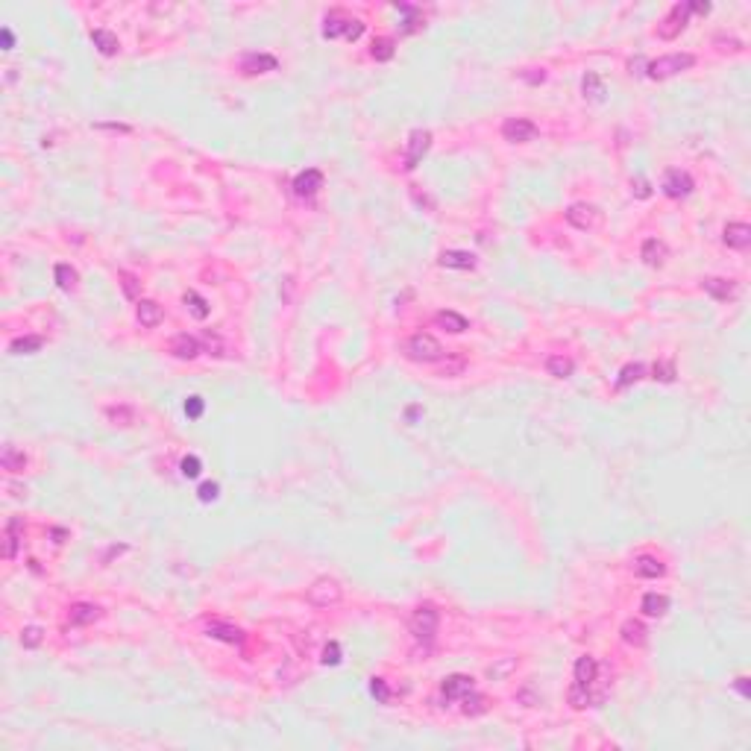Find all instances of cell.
I'll use <instances>...</instances> for the list:
<instances>
[{
    "mask_svg": "<svg viewBox=\"0 0 751 751\" xmlns=\"http://www.w3.org/2000/svg\"><path fill=\"white\" fill-rule=\"evenodd\" d=\"M695 65V56L693 53H672V56H661V59H654L645 65V74H649L652 79H669L675 74H681V71H690Z\"/></svg>",
    "mask_w": 751,
    "mask_h": 751,
    "instance_id": "obj_1",
    "label": "cell"
},
{
    "mask_svg": "<svg viewBox=\"0 0 751 751\" xmlns=\"http://www.w3.org/2000/svg\"><path fill=\"white\" fill-rule=\"evenodd\" d=\"M364 33V24L358 18H347L341 12H332L323 21V38H347V41H356L361 38Z\"/></svg>",
    "mask_w": 751,
    "mask_h": 751,
    "instance_id": "obj_2",
    "label": "cell"
},
{
    "mask_svg": "<svg viewBox=\"0 0 751 751\" xmlns=\"http://www.w3.org/2000/svg\"><path fill=\"white\" fill-rule=\"evenodd\" d=\"M437 622H441V617H437L434 604H420V608L414 611L408 625H411V634L420 643H432L434 634H437Z\"/></svg>",
    "mask_w": 751,
    "mask_h": 751,
    "instance_id": "obj_3",
    "label": "cell"
},
{
    "mask_svg": "<svg viewBox=\"0 0 751 751\" xmlns=\"http://www.w3.org/2000/svg\"><path fill=\"white\" fill-rule=\"evenodd\" d=\"M405 349H408V356L414 361H423V364H434V361H441L446 356V349L441 347V341L432 338V335H423V332H420V335H414Z\"/></svg>",
    "mask_w": 751,
    "mask_h": 751,
    "instance_id": "obj_4",
    "label": "cell"
},
{
    "mask_svg": "<svg viewBox=\"0 0 751 751\" xmlns=\"http://www.w3.org/2000/svg\"><path fill=\"white\" fill-rule=\"evenodd\" d=\"M306 596H308V602L315 604V608H329V604H338L341 602L343 590H341V584L335 578H317L308 587Z\"/></svg>",
    "mask_w": 751,
    "mask_h": 751,
    "instance_id": "obj_5",
    "label": "cell"
},
{
    "mask_svg": "<svg viewBox=\"0 0 751 751\" xmlns=\"http://www.w3.org/2000/svg\"><path fill=\"white\" fill-rule=\"evenodd\" d=\"M687 18H690V6H687V3H675L669 9V15L657 24V36H661L663 41L678 38V36H681V29L687 27Z\"/></svg>",
    "mask_w": 751,
    "mask_h": 751,
    "instance_id": "obj_6",
    "label": "cell"
},
{
    "mask_svg": "<svg viewBox=\"0 0 751 751\" xmlns=\"http://www.w3.org/2000/svg\"><path fill=\"white\" fill-rule=\"evenodd\" d=\"M502 135L510 144H526V141H534L540 135V130H537V123L528 121V118H508L502 123Z\"/></svg>",
    "mask_w": 751,
    "mask_h": 751,
    "instance_id": "obj_7",
    "label": "cell"
},
{
    "mask_svg": "<svg viewBox=\"0 0 751 751\" xmlns=\"http://www.w3.org/2000/svg\"><path fill=\"white\" fill-rule=\"evenodd\" d=\"M432 147V132L429 130H414L408 135V147H405V171H414L423 162V156Z\"/></svg>",
    "mask_w": 751,
    "mask_h": 751,
    "instance_id": "obj_8",
    "label": "cell"
},
{
    "mask_svg": "<svg viewBox=\"0 0 751 751\" xmlns=\"http://www.w3.org/2000/svg\"><path fill=\"white\" fill-rule=\"evenodd\" d=\"M567 221L576 229H581V232H587V229H596L602 223V212L590 203H576L567 208Z\"/></svg>",
    "mask_w": 751,
    "mask_h": 751,
    "instance_id": "obj_9",
    "label": "cell"
},
{
    "mask_svg": "<svg viewBox=\"0 0 751 751\" xmlns=\"http://www.w3.org/2000/svg\"><path fill=\"white\" fill-rule=\"evenodd\" d=\"M663 194L666 197H672V200H681V197H690L693 194V176L690 173H684V171H666L663 176Z\"/></svg>",
    "mask_w": 751,
    "mask_h": 751,
    "instance_id": "obj_10",
    "label": "cell"
},
{
    "mask_svg": "<svg viewBox=\"0 0 751 751\" xmlns=\"http://www.w3.org/2000/svg\"><path fill=\"white\" fill-rule=\"evenodd\" d=\"M279 68V59L270 56V53H244L241 56V71L247 77H256V74H270V71Z\"/></svg>",
    "mask_w": 751,
    "mask_h": 751,
    "instance_id": "obj_11",
    "label": "cell"
},
{
    "mask_svg": "<svg viewBox=\"0 0 751 751\" xmlns=\"http://www.w3.org/2000/svg\"><path fill=\"white\" fill-rule=\"evenodd\" d=\"M320 188H323V171H317V168L302 171L297 180H294V194L302 197V200H311V197H315Z\"/></svg>",
    "mask_w": 751,
    "mask_h": 751,
    "instance_id": "obj_12",
    "label": "cell"
},
{
    "mask_svg": "<svg viewBox=\"0 0 751 751\" xmlns=\"http://www.w3.org/2000/svg\"><path fill=\"white\" fill-rule=\"evenodd\" d=\"M722 241L731 247V249H748L751 247V226L748 223H728L725 226V232H722Z\"/></svg>",
    "mask_w": 751,
    "mask_h": 751,
    "instance_id": "obj_13",
    "label": "cell"
},
{
    "mask_svg": "<svg viewBox=\"0 0 751 751\" xmlns=\"http://www.w3.org/2000/svg\"><path fill=\"white\" fill-rule=\"evenodd\" d=\"M208 637L214 640H223V643H232V645H241L244 643V631L238 625H229V622H221V619H212L206 625Z\"/></svg>",
    "mask_w": 751,
    "mask_h": 751,
    "instance_id": "obj_14",
    "label": "cell"
},
{
    "mask_svg": "<svg viewBox=\"0 0 751 751\" xmlns=\"http://www.w3.org/2000/svg\"><path fill=\"white\" fill-rule=\"evenodd\" d=\"M702 288L711 294L713 299L719 302H728V299H734L737 297V282L734 279H719V276H707L702 282Z\"/></svg>",
    "mask_w": 751,
    "mask_h": 751,
    "instance_id": "obj_15",
    "label": "cell"
},
{
    "mask_svg": "<svg viewBox=\"0 0 751 751\" xmlns=\"http://www.w3.org/2000/svg\"><path fill=\"white\" fill-rule=\"evenodd\" d=\"M135 317H138V323L144 329H156L159 323L164 320V311L159 302H153V299H138V306H135Z\"/></svg>",
    "mask_w": 751,
    "mask_h": 751,
    "instance_id": "obj_16",
    "label": "cell"
},
{
    "mask_svg": "<svg viewBox=\"0 0 751 751\" xmlns=\"http://www.w3.org/2000/svg\"><path fill=\"white\" fill-rule=\"evenodd\" d=\"M469 690H476L469 675H450V678H443V684H441V693H443L446 702H455V698L467 695Z\"/></svg>",
    "mask_w": 751,
    "mask_h": 751,
    "instance_id": "obj_17",
    "label": "cell"
},
{
    "mask_svg": "<svg viewBox=\"0 0 751 751\" xmlns=\"http://www.w3.org/2000/svg\"><path fill=\"white\" fill-rule=\"evenodd\" d=\"M171 352H173L176 358H182V361H191V358H197L203 352V343L197 341L194 335H176L171 341Z\"/></svg>",
    "mask_w": 751,
    "mask_h": 751,
    "instance_id": "obj_18",
    "label": "cell"
},
{
    "mask_svg": "<svg viewBox=\"0 0 751 751\" xmlns=\"http://www.w3.org/2000/svg\"><path fill=\"white\" fill-rule=\"evenodd\" d=\"M441 264L452 267V270H473L476 267V256L467 253V249H443L441 253Z\"/></svg>",
    "mask_w": 751,
    "mask_h": 751,
    "instance_id": "obj_19",
    "label": "cell"
},
{
    "mask_svg": "<svg viewBox=\"0 0 751 751\" xmlns=\"http://www.w3.org/2000/svg\"><path fill=\"white\" fill-rule=\"evenodd\" d=\"M0 467L9 469V473H24V469H27V455L21 452L18 446L6 443L3 450H0Z\"/></svg>",
    "mask_w": 751,
    "mask_h": 751,
    "instance_id": "obj_20",
    "label": "cell"
},
{
    "mask_svg": "<svg viewBox=\"0 0 751 751\" xmlns=\"http://www.w3.org/2000/svg\"><path fill=\"white\" fill-rule=\"evenodd\" d=\"M596 672H599L596 657L581 654L578 661H576V684H581V687H593V681H596Z\"/></svg>",
    "mask_w": 751,
    "mask_h": 751,
    "instance_id": "obj_21",
    "label": "cell"
},
{
    "mask_svg": "<svg viewBox=\"0 0 751 751\" xmlns=\"http://www.w3.org/2000/svg\"><path fill=\"white\" fill-rule=\"evenodd\" d=\"M619 634H622V643L628 645H645V640H649V631H645V625L640 619H625Z\"/></svg>",
    "mask_w": 751,
    "mask_h": 751,
    "instance_id": "obj_22",
    "label": "cell"
},
{
    "mask_svg": "<svg viewBox=\"0 0 751 751\" xmlns=\"http://www.w3.org/2000/svg\"><path fill=\"white\" fill-rule=\"evenodd\" d=\"M434 323H437V326H441V329L452 332V335H461V332H467V329H469L467 317H464V315H458V311H437V315H434Z\"/></svg>",
    "mask_w": 751,
    "mask_h": 751,
    "instance_id": "obj_23",
    "label": "cell"
},
{
    "mask_svg": "<svg viewBox=\"0 0 751 751\" xmlns=\"http://www.w3.org/2000/svg\"><path fill=\"white\" fill-rule=\"evenodd\" d=\"M640 256L649 267H661L666 262V247H663V241H657V238H645Z\"/></svg>",
    "mask_w": 751,
    "mask_h": 751,
    "instance_id": "obj_24",
    "label": "cell"
},
{
    "mask_svg": "<svg viewBox=\"0 0 751 751\" xmlns=\"http://www.w3.org/2000/svg\"><path fill=\"white\" fill-rule=\"evenodd\" d=\"M18 540H21V517H12L3 528V558L12 561L18 552Z\"/></svg>",
    "mask_w": 751,
    "mask_h": 751,
    "instance_id": "obj_25",
    "label": "cell"
},
{
    "mask_svg": "<svg viewBox=\"0 0 751 751\" xmlns=\"http://www.w3.org/2000/svg\"><path fill=\"white\" fill-rule=\"evenodd\" d=\"M100 608L97 604H88V602H79V604H74V608H71V613H68V619H71V625H91L94 619H100Z\"/></svg>",
    "mask_w": 751,
    "mask_h": 751,
    "instance_id": "obj_26",
    "label": "cell"
},
{
    "mask_svg": "<svg viewBox=\"0 0 751 751\" xmlns=\"http://www.w3.org/2000/svg\"><path fill=\"white\" fill-rule=\"evenodd\" d=\"M634 572H637L640 578H661L666 572V567L652 555H640L637 561H634Z\"/></svg>",
    "mask_w": 751,
    "mask_h": 751,
    "instance_id": "obj_27",
    "label": "cell"
},
{
    "mask_svg": "<svg viewBox=\"0 0 751 751\" xmlns=\"http://www.w3.org/2000/svg\"><path fill=\"white\" fill-rule=\"evenodd\" d=\"M640 608L645 617H663V613L669 611V596H663V593H645Z\"/></svg>",
    "mask_w": 751,
    "mask_h": 751,
    "instance_id": "obj_28",
    "label": "cell"
},
{
    "mask_svg": "<svg viewBox=\"0 0 751 751\" xmlns=\"http://www.w3.org/2000/svg\"><path fill=\"white\" fill-rule=\"evenodd\" d=\"M91 41H94V47L100 50L103 56H114L118 53V36L109 33V29H91Z\"/></svg>",
    "mask_w": 751,
    "mask_h": 751,
    "instance_id": "obj_29",
    "label": "cell"
},
{
    "mask_svg": "<svg viewBox=\"0 0 751 751\" xmlns=\"http://www.w3.org/2000/svg\"><path fill=\"white\" fill-rule=\"evenodd\" d=\"M572 370H576V361L569 356H549L546 358V373L555 376V379H569Z\"/></svg>",
    "mask_w": 751,
    "mask_h": 751,
    "instance_id": "obj_30",
    "label": "cell"
},
{
    "mask_svg": "<svg viewBox=\"0 0 751 751\" xmlns=\"http://www.w3.org/2000/svg\"><path fill=\"white\" fill-rule=\"evenodd\" d=\"M41 347H45V338L27 335V338H15L12 343H9V352H12V356H33V352H38Z\"/></svg>",
    "mask_w": 751,
    "mask_h": 751,
    "instance_id": "obj_31",
    "label": "cell"
},
{
    "mask_svg": "<svg viewBox=\"0 0 751 751\" xmlns=\"http://www.w3.org/2000/svg\"><path fill=\"white\" fill-rule=\"evenodd\" d=\"M393 53H396L393 38H388V36L376 38V41H373V47H370V56H373L376 62H391V59H393Z\"/></svg>",
    "mask_w": 751,
    "mask_h": 751,
    "instance_id": "obj_32",
    "label": "cell"
},
{
    "mask_svg": "<svg viewBox=\"0 0 751 751\" xmlns=\"http://www.w3.org/2000/svg\"><path fill=\"white\" fill-rule=\"evenodd\" d=\"M514 669H517V657H502V661H496V663L487 666V678H493V681H505V678Z\"/></svg>",
    "mask_w": 751,
    "mask_h": 751,
    "instance_id": "obj_33",
    "label": "cell"
},
{
    "mask_svg": "<svg viewBox=\"0 0 751 751\" xmlns=\"http://www.w3.org/2000/svg\"><path fill=\"white\" fill-rule=\"evenodd\" d=\"M182 299H185L188 311H191V315H194L197 320H206V317H208V311H212V308H208V302H206L200 294H197V291H188V294H185Z\"/></svg>",
    "mask_w": 751,
    "mask_h": 751,
    "instance_id": "obj_34",
    "label": "cell"
},
{
    "mask_svg": "<svg viewBox=\"0 0 751 751\" xmlns=\"http://www.w3.org/2000/svg\"><path fill=\"white\" fill-rule=\"evenodd\" d=\"M53 279H56V285H59L62 291H74V288H77V270L71 267V264H56Z\"/></svg>",
    "mask_w": 751,
    "mask_h": 751,
    "instance_id": "obj_35",
    "label": "cell"
},
{
    "mask_svg": "<svg viewBox=\"0 0 751 751\" xmlns=\"http://www.w3.org/2000/svg\"><path fill=\"white\" fill-rule=\"evenodd\" d=\"M643 373H645V367H643V364H625V367L619 370V379H617V388L622 391V388H628V384H634V382H640V379H643Z\"/></svg>",
    "mask_w": 751,
    "mask_h": 751,
    "instance_id": "obj_36",
    "label": "cell"
},
{
    "mask_svg": "<svg viewBox=\"0 0 751 751\" xmlns=\"http://www.w3.org/2000/svg\"><path fill=\"white\" fill-rule=\"evenodd\" d=\"M461 702H464V713H467V716H478V713H484V711H487L484 698L478 695L476 690H469L467 695H461Z\"/></svg>",
    "mask_w": 751,
    "mask_h": 751,
    "instance_id": "obj_37",
    "label": "cell"
},
{
    "mask_svg": "<svg viewBox=\"0 0 751 751\" xmlns=\"http://www.w3.org/2000/svg\"><path fill=\"white\" fill-rule=\"evenodd\" d=\"M567 698H569V704L576 707V711H581V707H587V704H590V687L572 684V687H569V693H567Z\"/></svg>",
    "mask_w": 751,
    "mask_h": 751,
    "instance_id": "obj_38",
    "label": "cell"
},
{
    "mask_svg": "<svg viewBox=\"0 0 751 751\" xmlns=\"http://www.w3.org/2000/svg\"><path fill=\"white\" fill-rule=\"evenodd\" d=\"M41 640H45V631H41L38 625H29V628L21 631V645H24V649H38Z\"/></svg>",
    "mask_w": 751,
    "mask_h": 751,
    "instance_id": "obj_39",
    "label": "cell"
},
{
    "mask_svg": "<svg viewBox=\"0 0 751 751\" xmlns=\"http://www.w3.org/2000/svg\"><path fill=\"white\" fill-rule=\"evenodd\" d=\"M106 417L114 426H130L132 423V408H127V405H109Z\"/></svg>",
    "mask_w": 751,
    "mask_h": 751,
    "instance_id": "obj_40",
    "label": "cell"
},
{
    "mask_svg": "<svg viewBox=\"0 0 751 751\" xmlns=\"http://www.w3.org/2000/svg\"><path fill=\"white\" fill-rule=\"evenodd\" d=\"M581 88H584V97H593V100H602V94H604L602 79H599L596 74H587V77H584Z\"/></svg>",
    "mask_w": 751,
    "mask_h": 751,
    "instance_id": "obj_41",
    "label": "cell"
},
{
    "mask_svg": "<svg viewBox=\"0 0 751 751\" xmlns=\"http://www.w3.org/2000/svg\"><path fill=\"white\" fill-rule=\"evenodd\" d=\"M652 379H661V382H675V364L672 361H657L652 367Z\"/></svg>",
    "mask_w": 751,
    "mask_h": 751,
    "instance_id": "obj_42",
    "label": "cell"
},
{
    "mask_svg": "<svg viewBox=\"0 0 751 751\" xmlns=\"http://www.w3.org/2000/svg\"><path fill=\"white\" fill-rule=\"evenodd\" d=\"M180 469H182L185 478H197V476L203 473V464H200V458H197V455H188V458H182Z\"/></svg>",
    "mask_w": 751,
    "mask_h": 751,
    "instance_id": "obj_43",
    "label": "cell"
},
{
    "mask_svg": "<svg viewBox=\"0 0 751 751\" xmlns=\"http://www.w3.org/2000/svg\"><path fill=\"white\" fill-rule=\"evenodd\" d=\"M121 285H123V294H127V299H141L138 297V279H135L132 273H127V270H121Z\"/></svg>",
    "mask_w": 751,
    "mask_h": 751,
    "instance_id": "obj_44",
    "label": "cell"
},
{
    "mask_svg": "<svg viewBox=\"0 0 751 751\" xmlns=\"http://www.w3.org/2000/svg\"><path fill=\"white\" fill-rule=\"evenodd\" d=\"M206 411V402H203V396H188L185 399V414L191 417V420H200Z\"/></svg>",
    "mask_w": 751,
    "mask_h": 751,
    "instance_id": "obj_45",
    "label": "cell"
},
{
    "mask_svg": "<svg viewBox=\"0 0 751 751\" xmlns=\"http://www.w3.org/2000/svg\"><path fill=\"white\" fill-rule=\"evenodd\" d=\"M370 693H373L376 698H379L382 704H388V702H391V687L384 684V678H373V681H370Z\"/></svg>",
    "mask_w": 751,
    "mask_h": 751,
    "instance_id": "obj_46",
    "label": "cell"
},
{
    "mask_svg": "<svg viewBox=\"0 0 751 751\" xmlns=\"http://www.w3.org/2000/svg\"><path fill=\"white\" fill-rule=\"evenodd\" d=\"M341 663V645L338 643H329L323 649V666H338Z\"/></svg>",
    "mask_w": 751,
    "mask_h": 751,
    "instance_id": "obj_47",
    "label": "cell"
},
{
    "mask_svg": "<svg viewBox=\"0 0 751 751\" xmlns=\"http://www.w3.org/2000/svg\"><path fill=\"white\" fill-rule=\"evenodd\" d=\"M217 490H221V487H217L214 482L200 484V490H197V493H200V502H214V499H217Z\"/></svg>",
    "mask_w": 751,
    "mask_h": 751,
    "instance_id": "obj_48",
    "label": "cell"
},
{
    "mask_svg": "<svg viewBox=\"0 0 751 751\" xmlns=\"http://www.w3.org/2000/svg\"><path fill=\"white\" fill-rule=\"evenodd\" d=\"M634 194H637V197H640V200H645V197H649V194H652V188H649V182H645V180H637V182H634Z\"/></svg>",
    "mask_w": 751,
    "mask_h": 751,
    "instance_id": "obj_49",
    "label": "cell"
},
{
    "mask_svg": "<svg viewBox=\"0 0 751 751\" xmlns=\"http://www.w3.org/2000/svg\"><path fill=\"white\" fill-rule=\"evenodd\" d=\"M737 690L743 698H751V687H748V678H737Z\"/></svg>",
    "mask_w": 751,
    "mask_h": 751,
    "instance_id": "obj_50",
    "label": "cell"
},
{
    "mask_svg": "<svg viewBox=\"0 0 751 751\" xmlns=\"http://www.w3.org/2000/svg\"><path fill=\"white\" fill-rule=\"evenodd\" d=\"M690 6V12H695V15H707L711 12V3H687Z\"/></svg>",
    "mask_w": 751,
    "mask_h": 751,
    "instance_id": "obj_51",
    "label": "cell"
},
{
    "mask_svg": "<svg viewBox=\"0 0 751 751\" xmlns=\"http://www.w3.org/2000/svg\"><path fill=\"white\" fill-rule=\"evenodd\" d=\"M0 38H3V50H12V33L3 27V33H0Z\"/></svg>",
    "mask_w": 751,
    "mask_h": 751,
    "instance_id": "obj_52",
    "label": "cell"
}]
</instances>
